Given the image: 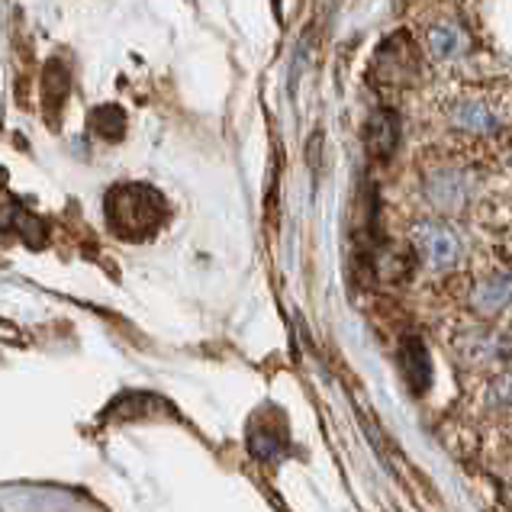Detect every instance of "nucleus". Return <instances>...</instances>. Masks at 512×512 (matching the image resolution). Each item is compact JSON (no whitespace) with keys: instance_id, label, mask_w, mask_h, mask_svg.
<instances>
[{"instance_id":"nucleus-1","label":"nucleus","mask_w":512,"mask_h":512,"mask_svg":"<svg viewBox=\"0 0 512 512\" xmlns=\"http://www.w3.org/2000/svg\"><path fill=\"white\" fill-rule=\"evenodd\" d=\"M422 197L442 216H458L477 194V171L467 165H432L422 171Z\"/></svg>"},{"instance_id":"nucleus-2","label":"nucleus","mask_w":512,"mask_h":512,"mask_svg":"<svg viewBox=\"0 0 512 512\" xmlns=\"http://www.w3.org/2000/svg\"><path fill=\"white\" fill-rule=\"evenodd\" d=\"M107 216L120 236L142 239L162 219V200L149 187H120L107 200Z\"/></svg>"},{"instance_id":"nucleus-3","label":"nucleus","mask_w":512,"mask_h":512,"mask_svg":"<svg viewBox=\"0 0 512 512\" xmlns=\"http://www.w3.org/2000/svg\"><path fill=\"white\" fill-rule=\"evenodd\" d=\"M409 239H413L416 255L422 258V265L429 271H451L461 265L464 258V242L458 236V229L445 223V219H419V223L409 229Z\"/></svg>"},{"instance_id":"nucleus-4","label":"nucleus","mask_w":512,"mask_h":512,"mask_svg":"<svg viewBox=\"0 0 512 512\" xmlns=\"http://www.w3.org/2000/svg\"><path fill=\"white\" fill-rule=\"evenodd\" d=\"M445 113H448L451 126H458L471 136H493L496 133V110L487 104L484 97L458 94L455 100H448Z\"/></svg>"},{"instance_id":"nucleus-5","label":"nucleus","mask_w":512,"mask_h":512,"mask_svg":"<svg viewBox=\"0 0 512 512\" xmlns=\"http://www.w3.org/2000/svg\"><path fill=\"white\" fill-rule=\"evenodd\" d=\"M512 300V268L490 271L471 290V306L480 313H496Z\"/></svg>"},{"instance_id":"nucleus-6","label":"nucleus","mask_w":512,"mask_h":512,"mask_svg":"<svg viewBox=\"0 0 512 512\" xmlns=\"http://www.w3.org/2000/svg\"><path fill=\"white\" fill-rule=\"evenodd\" d=\"M426 49L432 55V62H438V65L458 62V58L467 52V36L458 23H435L426 33Z\"/></svg>"},{"instance_id":"nucleus-7","label":"nucleus","mask_w":512,"mask_h":512,"mask_svg":"<svg viewBox=\"0 0 512 512\" xmlns=\"http://www.w3.org/2000/svg\"><path fill=\"white\" fill-rule=\"evenodd\" d=\"M393 139H397V129H393L390 116H374L368 126V142L377 155H387L393 149Z\"/></svg>"},{"instance_id":"nucleus-8","label":"nucleus","mask_w":512,"mask_h":512,"mask_svg":"<svg viewBox=\"0 0 512 512\" xmlns=\"http://www.w3.org/2000/svg\"><path fill=\"white\" fill-rule=\"evenodd\" d=\"M252 451H255V458H274L277 451H281V438L271 435L268 429H261V432L252 438Z\"/></svg>"},{"instance_id":"nucleus-9","label":"nucleus","mask_w":512,"mask_h":512,"mask_svg":"<svg viewBox=\"0 0 512 512\" xmlns=\"http://www.w3.org/2000/svg\"><path fill=\"white\" fill-rule=\"evenodd\" d=\"M490 397H493L496 403H503V406H512V371H509V374H503L500 380H496Z\"/></svg>"}]
</instances>
